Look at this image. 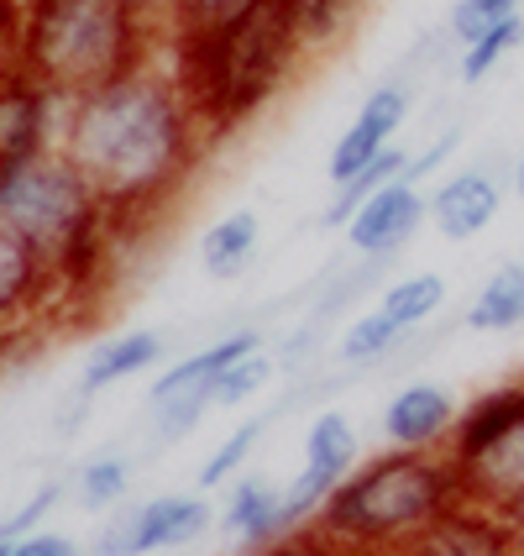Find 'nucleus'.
<instances>
[{
  "mask_svg": "<svg viewBox=\"0 0 524 556\" xmlns=\"http://www.w3.org/2000/svg\"><path fill=\"white\" fill-rule=\"evenodd\" d=\"M210 126L194 111L179 74L157 53L100 90L68 100L63 153L85 168L122 231L157 220L194 185L210 153Z\"/></svg>",
  "mask_w": 524,
  "mask_h": 556,
  "instance_id": "obj_1",
  "label": "nucleus"
},
{
  "mask_svg": "<svg viewBox=\"0 0 524 556\" xmlns=\"http://www.w3.org/2000/svg\"><path fill=\"white\" fill-rule=\"evenodd\" d=\"M163 59L179 74L194 111L205 116L210 137L220 142L247 122H257L309 53L289 22V5L268 0V5H257L237 22H220V27L168 31Z\"/></svg>",
  "mask_w": 524,
  "mask_h": 556,
  "instance_id": "obj_2",
  "label": "nucleus"
},
{
  "mask_svg": "<svg viewBox=\"0 0 524 556\" xmlns=\"http://www.w3.org/2000/svg\"><path fill=\"white\" fill-rule=\"evenodd\" d=\"M462 478L446 452H372L357 463L320 520L309 541H320L331 556H372L409 546L425 526H435L446 509L462 504Z\"/></svg>",
  "mask_w": 524,
  "mask_h": 556,
  "instance_id": "obj_3",
  "label": "nucleus"
},
{
  "mask_svg": "<svg viewBox=\"0 0 524 556\" xmlns=\"http://www.w3.org/2000/svg\"><path fill=\"white\" fill-rule=\"evenodd\" d=\"M163 31L131 0H22L16 63L59 94L100 90L163 53Z\"/></svg>",
  "mask_w": 524,
  "mask_h": 556,
  "instance_id": "obj_4",
  "label": "nucleus"
},
{
  "mask_svg": "<svg viewBox=\"0 0 524 556\" xmlns=\"http://www.w3.org/2000/svg\"><path fill=\"white\" fill-rule=\"evenodd\" d=\"M446 457L457 463L467 504H483L494 515L524 509V378L462 404Z\"/></svg>",
  "mask_w": 524,
  "mask_h": 556,
  "instance_id": "obj_5",
  "label": "nucleus"
},
{
  "mask_svg": "<svg viewBox=\"0 0 524 556\" xmlns=\"http://www.w3.org/2000/svg\"><path fill=\"white\" fill-rule=\"evenodd\" d=\"M220 515L210 509V498L200 494H157L142 498L131 509H116L105 526L94 530L90 556H153V552H179L194 546L200 535H210Z\"/></svg>",
  "mask_w": 524,
  "mask_h": 556,
  "instance_id": "obj_6",
  "label": "nucleus"
},
{
  "mask_svg": "<svg viewBox=\"0 0 524 556\" xmlns=\"http://www.w3.org/2000/svg\"><path fill=\"white\" fill-rule=\"evenodd\" d=\"M63 122H68V94L42 85L22 63L0 68V168L59 153Z\"/></svg>",
  "mask_w": 524,
  "mask_h": 556,
  "instance_id": "obj_7",
  "label": "nucleus"
},
{
  "mask_svg": "<svg viewBox=\"0 0 524 556\" xmlns=\"http://www.w3.org/2000/svg\"><path fill=\"white\" fill-rule=\"evenodd\" d=\"M59 315V283L37 248L0 226V337L22 341Z\"/></svg>",
  "mask_w": 524,
  "mask_h": 556,
  "instance_id": "obj_8",
  "label": "nucleus"
},
{
  "mask_svg": "<svg viewBox=\"0 0 524 556\" xmlns=\"http://www.w3.org/2000/svg\"><path fill=\"white\" fill-rule=\"evenodd\" d=\"M409 105H414V94H409V85H399V79H388V85L368 90V100L357 105L352 126L341 131L331 157H325V179H331V189L352 185L368 163H378V157L394 148L399 126L409 122Z\"/></svg>",
  "mask_w": 524,
  "mask_h": 556,
  "instance_id": "obj_9",
  "label": "nucleus"
},
{
  "mask_svg": "<svg viewBox=\"0 0 524 556\" xmlns=\"http://www.w3.org/2000/svg\"><path fill=\"white\" fill-rule=\"evenodd\" d=\"M457 420H462V400L435 378H414L383 404L378 431L388 452H446L457 435Z\"/></svg>",
  "mask_w": 524,
  "mask_h": 556,
  "instance_id": "obj_10",
  "label": "nucleus"
},
{
  "mask_svg": "<svg viewBox=\"0 0 524 556\" xmlns=\"http://www.w3.org/2000/svg\"><path fill=\"white\" fill-rule=\"evenodd\" d=\"M420 226H431V194L414 179H394V185L378 189L368 205L352 216L346 248L357 257H368V263H394Z\"/></svg>",
  "mask_w": 524,
  "mask_h": 556,
  "instance_id": "obj_11",
  "label": "nucleus"
},
{
  "mask_svg": "<svg viewBox=\"0 0 524 556\" xmlns=\"http://www.w3.org/2000/svg\"><path fill=\"white\" fill-rule=\"evenodd\" d=\"M404 556H524V546L503 515L462 498V504L446 509L435 526L420 530V535L404 546Z\"/></svg>",
  "mask_w": 524,
  "mask_h": 556,
  "instance_id": "obj_12",
  "label": "nucleus"
},
{
  "mask_svg": "<svg viewBox=\"0 0 524 556\" xmlns=\"http://www.w3.org/2000/svg\"><path fill=\"white\" fill-rule=\"evenodd\" d=\"M503 216V185L488 168H457L431 189V226L446 242H472Z\"/></svg>",
  "mask_w": 524,
  "mask_h": 556,
  "instance_id": "obj_13",
  "label": "nucleus"
},
{
  "mask_svg": "<svg viewBox=\"0 0 524 556\" xmlns=\"http://www.w3.org/2000/svg\"><path fill=\"white\" fill-rule=\"evenodd\" d=\"M268 346V337L257 331V326H242V331H231V337L210 341V346H200V352H189L184 363H174V368L163 372L153 383V394H148V404H174V400H210L216 404V383L226 378V372L237 368L242 357H252V352H263Z\"/></svg>",
  "mask_w": 524,
  "mask_h": 556,
  "instance_id": "obj_14",
  "label": "nucleus"
},
{
  "mask_svg": "<svg viewBox=\"0 0 524 556\" xmlns=\"http://www.w3.org/2000/svg\"><path fill=\"white\" fill-rule=\"evenodd\" d=\"M220 530L237 541L242 556H268L273 546H283V489L263 472H242L231 489H226V504H220Z\"/></svg>",
  "mask_w": 524,
  "mask_h": 556,
  "instance_id": "obj_15",
  "label": "nucleus"
},
{
  "mask_svg": "<svg viewBox=\"0 0 524 556\" xmlns=\"http://www.w3.org/2000/svg\"><path fill=\"white\" fill-rule=\"evenodd\" d=\"M163 352H168L163 331H148V326L122 331V337H111V341H94L90 357H85V372H79V389L105 394V389H116V383H126V378L157 368Z\"/></svg>",
  "mask_w": 524,
  "mask_h": 556,
  "instance_id": "obj_16",
  "label": "nucleus"
},
{
  "mask_svg": "<svg viewBox=\"0 0 524 556\" xmlns=\"http://www.w3.org/2000/svg\"><path fill=\"white\" fill-rule=\"evenodd\" d=\"M520 326H524V257H509L467 300L462 331H472V337H509Z\"/></svg>",
  "mask_w": 524,
  "mask_h": 556,
  "instance_id": "obj_17",
  "label": "nucleus"
},
{
  "mask_svg": "<svg viewBox=\"0 0 524 556\" xmlns=\"http://www.w3.org/2000/svg\"><path fill=\"white\" fill-rule=\"evenodd\" d=\"M257 248H263V216L257 211H226L205 226V237H200V268L210 278H242L257 263Z\"/></svg>",
  "mask_w": 524,
  "mask_h": 556,
  "instance_id": "obj_18",
  "label": "nucleus"
},
{
  "mask_svg": "<svg viewBox=\"0 0 524 556\" xmlns=\"http://www.w3.org/2000/svg\"><path fill=\"white\" fill-rule=\"evenodd\" d=\"M446 300H451V283H446V274H435V268H420V274H404L394 278V283H383L378 289V300H372V309L394 326V331H420V326H431L435 315L446 309Z\"/></svg>",
  "mask_w": 524,
  "mask_h": 556,
  "instance_id": "obj_19",
  "label": "nucleus"
},
{
  "mask_svg": "<svg viewBox=\"0 0 524 556\" xmlns=\"http://www.w3.org/2000/svg\"><path fill=\"white\" fill-rule=\"evenodd\" d=\"M409 157H414V153H404L399 142H394V148L378 157V163H368V168H362V174H357L352 185L331 189V205L320 211V226H325V231H336V226L346 231V226H352V216H357V211L368 205L378 189H388L394 179H409Z\"/></svg>",
  "mask_w": 524,
  "mask_h": 556,
  "instance_id": "obj_20",
  "label": "nucleus"
},
{
  "mask_svg": "<svg viewBox=\"0 0 524 556\" xmlns=\"http://www.w3.org/2000/svg\"><path fill=\"white\" fill-rule=\"evenodd\" d=\"M305 463L331 472V478H346L352 467L362 463V441H357V426L341 415V409H320L305 426Z\"/></svg>",
  "mask_w": 524,
  "mask_h": 556,
  "instance_id": "obj_21",
  "label": "nucleus"
},
{
  "mask_svg": "<svg viewBox=\"0 0 524 556\" xmlns=\"http://www.w3.org/2000/svg\"><path fill=\"white\" fill-rule=\"evenodd\" d=\"M283 5H289V22L299 31L305 53H325L331 42H341L352 31V22L362 16L368 0H283Z\"/></svg>",
  "mask_w": 524,
  "mask_h": 556,
  "instance_id": "obj_22",
  "label": "nucleus"
},
{
  "mask_svg": "<svg viewBox=\"0 0 524 556\" xmlns=\"http://www.w3.org/2000/svg\"><path fill=\"white\" fill-rule=\"evenodd\" d=\"M263 431H268V420L263 415H252V420H242L237 431H226L210 446V457L200 463V494H216V489H231L237 478H242V467H252V452H257V441H263Z\"/></svg>",
  "mask_w": 524,
  "mask_h": 556,
  "instance_id": "obj_23",
  "label": "nucleus"
},
{
  "mask_svg": "<svg viewBox=\"0 0 524 556\" xmlns=\"http://www.w3.org/2000/svg\"><path fill=\"white\" fill-rule=\"evenodd\" d=\"M399 341H404V331H394V326H388V320L368 305L336 337V346H331V352H336L341 368H378V363H388V357L399 352Z\"/></svg>",
  "mask_w": 524,
  "mask_h": 556,
  "instance_id": "obj_24",
  "label": "nucleus"
},
{
  "mask_svg": "<svg viewBox=\"0 0 524 556\" xmlns=\"http://www.w3.org/2000/svg\"><path fill=\"white\" fill-rule=\"evenodd\" d=\"M131 472H137L131 452H100L74 472V494H79L85 509H116L126 489H131Z\"/></svg>",
  "mask_w": 524,
  "mask_h": 556,
  "instance_id": "obj_25",
  "label": "nucleus"
},
{
  "mask_svg": "<svg viewBox=\"0 0 524 556\" xmlns=\"http://www.w3.org/2000/svg\"><path fill=\"white\" fill-rule=\"evenodd\" d=\"M524 42V16H509V22H498L494 31H483L477 42H467L462 59H457V74H462V85H483L488 74H494L498 63L509 59L514 48Z\"/></svg>",
  "mask_w": 524,
  "mask_h": 556,
  "instance_id": "obj_26",
  "label": "nucleus"
},
{
  "mask_svg": "<svg viewBox=\"0 0 524 556\" xmlns=\"http://www.w3.org/2000/svg\"><path fill=\"white\" fill-rule=\"evenodd\" d=\"M273 372H278V363H273V352L263 346V352H252V357H242L237 368L226 372L216 383V409H237V404H252L268 383H273Z\"/></svg>",
  "mask_w": 524,
  "mask_h": 556,
  "instance_id": "obj_27",
  "label": "nucleus"
},
{
  "mask_svg": "<svg viewBox=\"0 0 524 556\" xmlns=\"http://www.w3.org/2000/svg\"><path fill=\"white\" fill-rule=\"evenodd\" d=\"M59 498H63V483H59V478H48L42 489H31V494L22 498V504L5 515V520H0V541H5V546H16V541L37 535V530H42V520L59 509Z\"/></svg>",
  "mask_w": 524,
  "mask_h": 556,
  "instance_id": "obj_28",
  "label": "nucleus"
},
{
  "mask_svg": "<svg viewBox=\"0 0 524 556\" xmlns=\"http://www.w3.org/2000/svg\"><path fill=\"white\" fill-rule=\"evenodd\" d=\"M268 0H179L174 5V27L168 31H194V27H220V22H237Z\"/></svg>",
  "mask_w": 524,
  "mask_h": 556,
  "instance_id": "obj_29",
  "label": "nucleus"
},
{
  "mask_svg": "<svg viewBox=\"0 0 524 556\" xmlns=\"http://www.w3.org/2000/svg\"><path fill=\"white\" fill-rule=\"evenodd\" d=\"M457 148H462V126H446L440 137H431V142H425L420 153L409 157V179H414V185H425V174H435V168H440L446 157L457 153Z\"/></svg>",
  "mask_w": 524,
  "mask_h": 556,
  "instance_id": "obj_30",
  "label": "nucleus"
},
{
  "mask_svg": "<svg viewBox=\"0 0 524 556\" xmlns=\"http://www.w3.org/2000/svg\"><path fill=\"white\" fill-rule=\"evenodd\" d=\"M16 556H85V546L63 530H37L27 541H16Z\"/></svg>",
  "mask_w": 524,
  "mask_h": 556,
  "instance_id": "obj_31",
  "label": "nucleus"
},
{
  "mask_svg": "<svg viewBox=\"0 0 524 556\" xmlns=\"http://www.w3.org/2000/svg\"><path fill=\"white\" fill-rule=\"evenodd\" d=\"M90 404H94V394L74 383V394H68V400H63V409H59V435H63V441H68V435L90 420Z\"/></svg>",
  "mask_w": 524,
  "mask_h": 556,
  "instance_id": "obj_32",
  "label": "nucleus"
},
{
  "mask_svg": "<svg viewBox=\"0 0 524 556\" xmlns=\"http://www.w3.org/2000/svg\"><path fill=\"white\" fill-rule=\"evenodd\" d=\"M16 27H22V5L0 0V68L16 63Z\"/></svg>",
  "mask_w": 524,
  "mask_h": 556,
  "instance_id": "obj_33",
  "label": "nucleus"
},
{
  "mask_svg": "<svg viewBox=\"0 0 524 556\" xmlns=\"http://www.w3.org/2000/svg\"><path fill=\"white\" fill-rule=\"evenodd\" d=\"M131 5H137V11H142V16L168 37V27H174V5H179V0H131Z\"/></svg>",
  "mask_w": 524,
  "mask_h": 556,
  "instance_id": "obj_34",
  "label": "nucleus"
},
{
  "mask_svg": "<svg viewBox=\"0 0 524 556\" xmlns=\"http://www.w3.org/2000/svg\"><path fill=\"white\" fill-rule=\"evenodd\" d=\"M494 16H524V0H483Z\"/></svg>",
  "mask_w": 524,
  "mask_h": 556,
  "instance_id": "obj_35",
  "label": "nucleus"
},
{
  "mask_svg": "<svg viewBox=\"0 0 524 556\" xmlns=\"http://www.w3.org/2000/svg\"><path fill=\"white\" fill-rule=\"evenodd\" d=\"M514 189H520V200H524V157H520V168H514Z\"/></svg>",
  "mask_w": 524,
  "mask_h": 556,
  "instance_id": "obj_36",
  "label": "nucleus"
},
{
  "mask_svg": "<svg viewBox=\"0 0 524 556\" xmlns=\"http://www.w3.org/2000/svg\"><path fill=\"white\" fill-rule=\"evenodd\" d=\"M11 346H16V341H5V337H0V368H5V357H11Z\"/></svg>",
  "mask_w": 524,
  "mask_h": 556,
  "instance_id": "obj_37",
  "label": "nucleus"
},
{
  "mask_svg": "<svg viewBox=\"0 0 524 556\" xmlns=\"http://www.w3.org/2000/svg\"><path fill=\"white\" fill-rule=\"evenodd\" d=\"M0 556H16V546H5V541H0Z\"/></svg>",
  "mask_w": 524,
  "mask_h": 556,
  "instance_id": "obj_38",
  "label": "nucleus"
},
{
  "mask_svg": "<svg viewBox=\"0 0 524 556\" xmlns=\"http://www.w3.org/2000/svg\"><path fill=\"white\" fill-rule=\"evenodd\" d=\"M11 5H22V0H11Z\"/></svg>",
  "mask_w": 524,
  "mask_h": 556,
  "instance_id": "obj_39",
  "label": "nucleus"
}]
</instances>
